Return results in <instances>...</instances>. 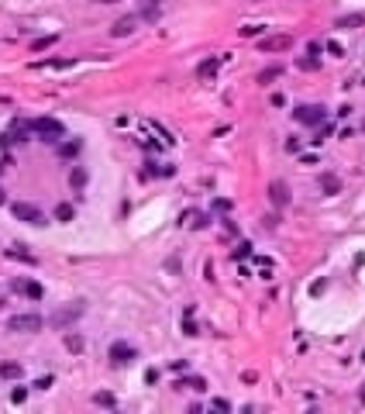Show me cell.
<instances>
[{
    "mask_svg": "<svg viewBox=\"0 0 365 414\" xmlns=\"http://www.w3.org/2000/svg\"><path fill=\"white\" fill-rule=\"evenodd\" d=\"M31 128H34V135H38L42 142H49V145H59L66 138V125L55 121V118H34Z\"/></svg>",
    "mask_w": 365,
    "mask_h": 414,
    "instance_id": "1",
    "label": "cell"
},
{
    "mask_svg": "<svg viewBox=\"0 0 365 414\" xmlns=\"http://www.w3.org/2000/svg\"><path fill=\"white\" fill-rule=\"evenodd\" d=\"M293 121H300V125H324L327 110L320 104H303V107H293Z\"/></svg>",
    "mask_w": 365,
    "mask_h": 414,
    "instance_id": "2",
    "label": "cell"
},
{
    "mask_svg": "<svg viewBox=\"0 0 365 414\" xmlns=\"http://www.w3.org/2000/svg\"><path fill=\"white\" fill-rule=\"evenodd\" d=\"M11 214L17 221H24V224H45V214L34 207V204H24V200H14L11 204Z\"/></svg>",
    "mask_w": 365,
    "mask_h": 414,
    "instance_id": "3",
    "label": "cell"
},
{
    "mask_svg": "<svg viewBox=\"0 0 365 414\" xmlns=\"http://www.w3.org/2000/svg\"><path fill=\"white\" fill-rule=\"evenodd\" d=\"M80 314H83V304H69V307L55 311V314H52V318H49L45 324H49V328H59V331H62V328H69L72 321H76Z\"/></svg>",
    "mask_w": 365,
    "mask_h": 414,
    "instance_id": "4",
    "label": "cell"
},
{
    "mask_svg": "<svg viewBox=\"0 0 365 414\" xmlns=\"http://www.w3.org/2000/svg\"><path fill=\"white\" fill-rule=\"evenodd\" d=\"M42 324H45L42 314H14L7 321V331H38Z\"/></svg>",
    "mask_w": 365,
    "mask_h": 414,
    "instance_id": "5",
    "label": "cell"
},
{
    "mask_svg": "<svg viewBox=\"0 0 365 414\" xmlns=\"http://www.w3.org/2000/svg\"><path fill=\"white\" fill-rule=\"evenodd\" d=\"M107 356H111V362H114V366H131V362H134V356H138V349H134V345H128V342H114Z\"/></svg>",
    "mask_w": 365,
    "mask_h": 414,
    "instance_id": "6",
    "label": "cell"
},
{
    "mask_svg": "<svg viewBox=\"0 0 365 414\" xmlns=\"http://www.w3.org/2000/svg\"><path fill=\"white\" fill-rule=\"evenodd\" d=\"M141 24V18L138 14H124V18H117L114 21V28H111V35L114 38H124V35H134V28Z\"/></svg>",
    "mask_w": 365,
    "mask_h": 414,
    "instance_id": "7",
    "label": "cell"
},
{
    "mask_svg": "<svg viewBox=\"0 0 365 414\" xmlns=\"http://www.w3.org/2000/svg\"><path fill=\"white\" fill-rule=\"evenodd\" d=\"M262 52H286V49H293V38L289 35H272V38H262L259 42Z\"/></svg>",
    "mask_w": 365,
    "mask_h": 414,
    "instance_id": "8",
    "label": "cell"
},
{
    "mask_svg": "<svg viewBox=\"0 0 365 414\" xmlns=\"http://www.w3.org/2000/svg\"><path fill=\"white\" fill-rule=\"evenodd\" d=\"M269 200H272L276 207H286L289 197H286V183H282V180H272V183H269Z\"/></svg>",
    "mask_w": 365,
    "mask_h": 414,
    "instance_id": "9",
    "label": "cell"
},
{
    "mask_svg": "<svg viewBox=\"0 0 365 414\" xmlns=\"http://www.w3.org/2000/svg\"><path fill=\"white\" fill-rule=\"evenodd\" d=\"M14 290L24 293V297H31V300H42V297H45V290H42L38 283H28V280H14Z\"/></svg>",
    "mask_w": 365,
    "mask_h": 414,
    "instance_id": "10",
    "label": "cell"
},
{
    "mask_svg": "<svg viewBox=\"0 0 365 414\" xmlns=\"http://www.w3.org/2000/svg\"><path fill=\"white\" fill-rule=\"evenodd\" d=\"M21 376H24V366L21 362H11V359L0 362V380H21Z\"/></svg>",
    "mask_w": 365,
    "mask_h": 414,
    "instance_id": "11",
    "label": "cell"
},
{
    "mask_svg": "<svg viewBox=\"0 0 365 414\" xmlns=\"http://www.w3.org/2000/svg\"><path fill=\"white\" fill-rule=\"evenodd\" d=\"M138 18H141V21H159V18H162V4H155V0H145L141 11H138Z\"/></svg>",
    "mask_w": 365,
    "mask_h": 414,
    "instance_id": "12",
    "label": "cell"
},
{
    "mask_svg": "<svg viewBox=\"0 0 365 414\" xmlns=\"http://www.w3.org/2000/svg\"><path fill=\"white\" fill-rule=\"evenodd\" d=\"M320 190L324 194H341V180L334 173H320Z\"/></svg>",
    "mask_w": 365,
    "mask_h": 414,
    "instance_id": "13",
    "label": "cell"
},
{
    "mask_svg": "<svg viewBox=\"0 0 365 414\" xmlns=\"http://www.w3.org/2000/svg\"><path fill=\"white\" fill-rule=\"evenodd\" d=\"M358 24H365V11H355V14H345V18H338V28H358Z\"/></svg>",
    "mask_w": 365,
    "mask_h": 414,
    "instance_id": "14",
    "label": "cell"
},
{
    "mask_svg": "<svg viewBox=\"0 0 365 414\" xmlns=\"http://www.w3.org/2000/svg\"><path fill=\"white\" fill-rule=\"evenodd\" d=\"M69 186H72V190H83V186H86V169H83V166H72V173H69Z\"/></svg>",
    "mask_w": 365,
    "mask_h": 414,
    "instance_id": "15",
    "label": "cell"
},
{
    "mask_svg": "<svg viewBox=\"0 0 365 414\" xmlns=\"http://www.w3.org/2000/svg\"><path fill=\"white\" fill-rule=\"evenodd\" d=\"M7 259H21V262H28V266H34V262H38V259H34L24 245H14V249H7Z\"/></svg>",
    "mask_w": 365,
    "mask_h": 414,
    "instance_id": "16",
    "label": "cell"
},
{
    "mask_svg": "<svg viewBox=\"0 0 365 414\" xmlns=\"http://www.w3.org/2000/svg\"><path fill=\"white\" fill-rule=\"evenodd\" d=\"M190 387V390H207V380H200V376H182V380H176V390Z\"/></svg>",
    "mask_w": 365,
    "mask_h": 414,
    "instance_id": "17",
    "label": "cell"
},
{
    "mask_svg": "<svg viewBox=\"0 0 365 414\" xmlns=\"http://www.w3.org/2000/svg\"><path fill=\"white\" fill-rule=\"evenodd\" d=\"M231 207H234L231 197H214L210 200V214H231Z\"/></svg>",
    "mask_w": 365,
    "mask_h": 414,
    "instance_id": "18",
    "label": "cell"
},
{
    "mask_svg": "<svg viewBox=\"0 0 365 414\" xmlns=\"http://www.w3.org/2000/svg\"><path fill=\"white\" fill-rule=\"evenodd\" d=\"M72 217H76V207H72V204H59V207H55V221L69 224Z\"/></svg>",
    "mask_w": 365,
    "mask_h": 414,
    "instance_id": "19",
    "label": "cell"
},
{
    "mask_svg": "<svg viewBox=\"0 0 365 414\" xmlns=\"http://www.w3.org/2000/svg\"><path fill=\"white\" fill-rule=\"evenodd\" d=\"M217 62H221V59H207V62H200V66H197V76H200V80L214 76V72H217Z\"/></svg>",
    "mask_w": 365,
    "mask_h": 414,
    "instance_id": "20",
    "label": "cell"
},
{
    "mask_svg": "<svg viewBox=\"0 0 365 414\" xmlns=\"http://www.w3.org/2000/svg\"><path fill=\"white\" fill-rule=\"evenodd\" d=\"M279 76H282V66H269V69L259 72V83H272V80H279Z\"/></svg>",
    "mask_w": 365,
    "mask_h": 414,
    "instance_id": "21",
    "label": "cell"
},
{
    "mask_svg": "<svg viewBox=\"0 0 365 414\" xmlns=\"http://www.w3.org/2000/svg\"><path fill=\"white\" fill-rule=\"evenodd\" d=\"M231 255H234V262H238V259H248V255H251V242H245V238H241V242L234 245V252H231Z\"/></svg>",
    "mask_w": 365,
    "mask_h": 414,
    "instance_id": "22",
    "label": "cell"
},
{
    "mask_svg": "<svg viewBox=\"0 0 365 414\" xmlns=\"http://www.w3.org/2000/svg\"><path fill=\"white\" fill-rule=\"evenodd\" d=\"M49 45H55V35H45V38H34V42H31V52H42V49H49Z\"/></svg>",
    "mask_w": 365,
    "mask_h": 414,
    "instance_id": "23",
    "label": "cell"
},
{
    "mask_svg": "<svg viewBox=\"0 0 365 414\" xmlns=\"http://www.w3.org/2000/svg\"><path fill=\"white\" fill-rule=\"evenodd\" d=\"M66 349L69 352H83V338L80 335H66Z\"/></svg>",
    "mask_w": 365,
    "mask_h": 414,
    "instance_id": "24",
    "label": "cell"
},
{
    "mask_svg": "<svg viewBox=\"0 0 365 414\" xmlns=\"http://www.w3.org/2000/svg\"><path fill=\"white\" fill-rule=\"evenodd\" d=\"M93 404H100V407H114L117 400H114V394H93Z\"/></svg>",
    "mask_w": 365,
    "mask_h": 414,
    "instance_id": "25",
    "label": "cell"
},
{
    "mask_svg": "<svg viewBox=\"0 0 365 414\" xmlns=\"http://www.w3.org/2000/svg\"><path fill=\"white\" fill-rule=\"evenodd\" d=\"M297 66H300V69H320V59H317V55H310V59H297Z\"/></svg>",
    "mask_w": 365,
    "mask_h": 414,
    "instance_id": "26",
    "label": "cell"
},
{
    "mask_svg": "<svg viewBox=\"0 0 365 414\" xmlns=\"http://www.w3.org/2000/svg\"><path fill=\"white\" fill-rule=\"evenodd\" d=\"M262 31H265V24H248V28H241L245 38H255V35H262Z\"/></svg>",
    "mask_w": 365,
    "mask_h": 414,
    "instance_id": "27",
    "label": "cell"
},
{
    "mask_svg": "<svg viewBox=\"0 0 365 414\" xmlns=\"http://www.w3.org/2000/svg\"><path fill=\"white\" fill-rule=\"evenodd\" d=\"M31 387H34V390H49V387H52V376H49V373H45V376H38V380H34Z\"/></svg>",
    "mask_w": 365,
    "mask_h": 414,
    "instance_id": "28",
    "label": "cell"
},
{
    "mask_svg": "<svg viewBox=\"0 0 365 414\" xmlns=\"http://www.w3.org/2000/svg\"><path fill=\"white\" fill-rule=\"evenodd\" d=\"M210 407H214V411H231V404H228L224 397H214V400H210Z\"/></svg>",
    "mask_w": 365,
    "mask_h": 414,
    "instance_id": "29",
    "label": "cell"
},
{
    "mask_svg": "<svg viewBox=\"0 0 365 414\" xmlns=\"http://www.w3.org/2000/svg\"><path fill=\"white\" fill-rule=\"evenodd\" d=\"M80 152V142H66L62 145V156H76Z\"/></svg>",
    "mask_w": 365,
    "mask_h": 414,
    "instance_id": "30",
    "label": "cell"
},
{
    "mask_svg": "<svg viewBox=\"0 0 365 414\" xmlns=\"http://www.w3.org/2000/svg\"><path fill=\"white\" fill-rule=\"evenodd\" d=\"M24 397H28V390H24V387H14V390H11V400H14V404H21Z\"/></svg>",
    "mask_w": 365,
    "mask_h": 414,
    "instance_id": "31",
    "label": "cell"
},
{
    "mask_svg": "<svg viewBox=\"0 0 365 414\" xmlns=\"http://www.w3.org/2000/svg\"><path fill=\"white\" fill-rule=\"evenodd\" d=\"M214 217L210 214H197V221H193V228H207V224H210Z\"/></svg>",
    "mask_w": 365,
    "mask_h": 414,
    "instance_id": "32",
    "label": "cell"
},
{
    "mask_svg": "<svg viewBox=\"0 0 365 414\" xmlns=\"http://www.w3.org/2000/svg\"><path fill=\"white\" fill-rule=\"evenodd\" d=\"M182 335H200V328H197V324L186 318V321H182Z\"/></svg>",
    "mask_w": 365,
    "mask_h": 414,
    "instance_id": "33",
    "label": "cell"
},
{
    "mask_svg": "<svg viewBox=\"0 0 365 414\" xmlns=\"http://www.w3.org/2000/svg\"><path fill=\"white\" fill-rule=\"evenodd\" d=\"M324 49H327V52H331V55H345V49H341V45H338V42H327V45H324Z\"/></svg>",
    "mask_w": 365,
    "mask_h": 414,
    "instance_id": "34",
    "label": "cell"
},
{
    "mask_svg": "<svg viewBox=\"0 0 365 414\" xmlns=\"http://www.w3.org/2000/svg\"><path fill=\"white\" fill-rule=\"evenodd\" d=\"M224 232H231V235H238V224H234L231 217H224Z\"/></svg>",
    "mask_w": 365,
    "mask_h": 414,
    "instance_id": "35",
    "label": "cell"
},
{
    "mask_svg": "<svg viewBox=\"0 0 365 414\" xmlns=\"http://www.w3.org/2000/svg\"><path fill=\"white\" fill-rule=\"evenodd\" d=\"M4 169H7V159H0V173H4Z\"/></svg>",
    "mask_w": 365,
    "mask_h": 414,
    "instance_id": "36",
    "label": "cell"
},
{
    "mask_svg": "<svg viewBox=\"0 0 365 414\" xmlns=\"http://www.w3.org/2000/svg\"><path fill=\"white\" fill-rule=\"evenodd\" d=\"M0 104H11V97H0Z\"/></svg>",
    "mask_w": 365,
    "mask_h": 414,
    "instance_id": "37",
    "label": "cell"
},
{
    "mask_svg": "<svg viewBox=\"0 0 365 414\" xmlns=\"http://www.w3.org/2000/svg\"><path fill=\"white\" fill-rule=\"evenodd\" d=\"M4 200H7V197H4V190H0V204H4Z\"/></svg>",
    "mask_w": 365,
    "mask_h": 414,
    "instance_id": "38",
    "label": "cell"
}]
</instances>
